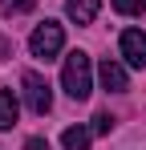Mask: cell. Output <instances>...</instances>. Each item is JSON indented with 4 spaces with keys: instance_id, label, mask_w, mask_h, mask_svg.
<instances>
[{
    "instance_id": "1",
    "label": "cell",
    "mask_w": 146,
    "mask_h": 150,
    "mask_svg": "<svg viewBox=\"0 0 146 150\" xmlns=\"http://www.w3.org/2000/svg\"><path fill=\"white\" fill-rule=\"evenodd\" d=\"M61 89H65L73 101H85L94 93V65H89V57L81 49H73L69 57H65V65H61Z\"/></svg>"
},
{
    "instance_id": "2",
    "label": "cell",
    "mask_w": 146,
    "mask_h": 150,
    "mask_svg": "<svg viewBox=\"0 0 146 150\" xmlns=\"http://www.w3.org/2000/svg\"><path fill=\"white\" fill-rule=\"evenodd\" d=\"M61 49H65V28L57 25V21H45V25L33 28V37H28V53L33 57L49 61V57H57Z\"/></svg>"
},
{
    "instance_id": "3",
    "label": "cell",
    "mask_w": 146,
    "mask_h": 150,
    "mask_svg": "<svg viewBox=\"0 0 146 150\" xmlns=\"http://www.w3.org/2000/svg\"><path fill=\"white\" fill-rule=\"evenodd\" d=\"M21 85H24V101H28L33 114H49L53 110V89H49V81L41 73H24Z\"/></svg>"
},
{
    "instance_id": "4",
    "label": "cell",
    "mask_w": 146,
    "mask_h": 150,
    "mask_svg": "<svg viewBox=\"0 0 146 150\" xmlns=\"http://www.w3.org/2000/svg\"><path fill=\"white\" fill-rule=\"evenodd\" d=\"M118 45H122V57H126L130 69H146V33L142 28H126Z\"/></svg>"
},
{
    "instance_id": "5",
    "label": "cell",
    "mask_w": 146,
    "mask_h": 150,
    "mask_svg": "<svg viewBox=\"0 0 146 150\" xmlns=\"http://www.w3.org/2000/svg\"><path fill=\"white\" fill-rule=\"evenodd\" d=\"M97 81H101V89H110V93H126V85H130V77H126V65L110 61V57L97 65Z\"/></svg>"
},
{
    "instance_id": "6",
    "label": "cell",
    "mask_w": 146,
    "mask_h": 150,
    "mask_svg": "<svg viewBox=\"0 0 146 150\" xmlns=\"http://www.w3.org/2000/svg\"><path fill=\"white\" fill-rule=\"evenodd\" d=\"M101 12V0H65V16L73 25H94Z\"/></svg>"
},
{
    "instance_id": "7",
    "label": "cell",
    "mask_w": 146,
    "mask_h": 150,
    "mask_svg": "<svg viewBox=\"0 0 146 150\" xmlns=\"http://www.w3.org/2000/svg\"><path fill=\"white\" fill-rule=\"evenodd\" d=\"M16 114H21V101L12 89H0V130H12L16 126Z\"/></svg>"
},
{
    "instance_id": "8",
    "label": "cell",
    "mask_w": 146,
    "mask_h": 150,
    "mask_svg": "<svg viewBox=\"0 0 146 150\" xmlns=\"http://www.w3.org/2000/svg\"><path fill=\"white\" fill-rule=\"evenodd\" d=\"M89 138H94V130H85V126H69V130L61 134V146H65V150H89Z\"/></svg>"
},
{
    "instance_id": "9",
    "label": "cell",
    "mask_w": 146,
    "mask_h": 150,
    "mask_svg": "<svg viewBox=\"0 0 146 150\" xmlns=\"http://www.w3.org/2000/svg\"><path fill=\"white\" fill-rule=\"evenodd\" d=\"M37 0H0V16H21V12H33Z\"/></svg>"
},
{
    "instance_id": "10",
    "label": "cell",
    "mask_w": 146,
    "mask_h": 150,
    "mask_svg": "<svg viewBox=\"0 0 146 150\" xmlns=\"http://www.w3.org/2000/svg\"><path fill=\"white\" fill-rule=\"evenodd\" d=\"M114 12H122V16H138V12H146V0H114Z\"/></svg>"
},
{
    "instance_id": "11",
    "label": "cell",
    "mask_w": 146,
    "mask_h": 150,
    "mask_svg": "<svg viewBox=\"0 0 146 150\" xmlns=\"http://www.w3.org/2000/svg\"><path fill=\"white\" fill-rule=\"evenodd\" d=\"M114 130V114H97L94 118V134H110Z\"/></svg>"
},
{
    "instance_id": "12",
    "label": "cell",
    "mask_w": 146,
    "mask_h": 150,
    "mask_svg": "<svg viewBox=\"0 0 146 150\" xmlns=\"http://www.w3.org/2000/svg\"><path fill=\"white\" fill-rule=\"evenodd\" d=\"M24 150H53V146H49L45 138H28V142H24Z\"/></svg>"
}]
</instances>
